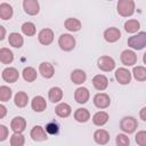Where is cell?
<instances>
[{
    "mask_svg": "<svg viewBox=\"0 0 146 146\" xmlns=\"http://www.w3.org/2000/svg\"><path fill=\"white\" fill-rule=\"evenodd\" d=\"M128 46L136 50H141L146 47V32H139L128 39Z\"/></svg>",
    "mask_w": 146,
    "mask_h": 146,
    "instance_id": "1",
    "label": "cell"
},
{
    "mask_svg": "<svg viewBox=\"0 0 146 146\" xmlns=\"http://www.w3.org/2000/svg\"><path fill=\"white\" fill-rule=\"evenodd\" d=\"M117 13L123 17H129L135 13V2L132 0H120L117 2Z\"/></svg>",
    "mask_w": 146,
    "mask_h": 146,
    "instance_id": "2",
    "label": "cell"
},
{
    "mask_svg": "<svg viewBox=\"0 0 146 146\" xmlns=\"http://www.w3.org/2000/svg\"><path fill=\"white\" fill-rule=\"evenodd\" d=\"M138 127V122L135 117L132 116H124L121 121H120V129L123 131V132H127V133H132L136 131Z\"/></svg>",
    "mask_w": 146,
    "mask_h": 146,
    "instance_id": "3",
    "label": "cell"
},
{
    "mask_svg": "<svg viewBox=\"0 0 146 146\" xmlns=\"http://www.w3.org/2000/svg\"><path fill=\"white\" fill-rule=\"evenodd\" d=\"M58 44L62 50L71 51L75 47V39L73 35H71L68 33H64L58 38Z\"/></svg>",
    "mask_w": 146,
    "mask_h": 146,
    "instance_id": "4",
    "label": "cell"
},
{
    "mask_svg": "<svg viewBox=\"0 0 146 146\" xmlns=\"http://www.w3.org/2000/svg\"><path fill=\"white\" fill-rule=\"evenodd\" d=\"M97 66L98 68H100L102 71L104 72H110L112 70H114L115 67V62L112 57L110 56H102L98 58V62H97Z\"/></svg>",
    "mask_w": 146,
    "mask_h": 146,
    "instance_id": "5",
    "label": "cell"
},
{
    "mask_svg": "<svg viewBox=\"0 0 146 146\" xmlns=\"http://www.w3.org/2000/svg\"><path fill=\"white\" fill-rule=\"evenodd\" d=\"M121 62L123 65L125 66H132L137 63V55L135 54L133 50H129V49H125L121 52Z\"/></svg>",
    "mask_w": 146,
    "mask_h": 146,
    "instance_id": "6",
    "label": "cell"
},
{
    "mask_svg": "<svg viewBox=\"0 0 146 146\" xmlns=\"http://www.w3.org/2000/svg\"><path fill=\"white\" fill-rule=\"evenodd\" d=\"M115 79L120 84H128L131 81V72L124 67H120L115 71Z\"/></svg>",
    "mask_w": 146,
    "mask_h": 146,
    "instance_id": "7",
    "label": "cell"
},
{
    "mask_svg": "<svg viewBox=\"0 0 146 146\" xmlns=\"http://www.w3.org/2000/svg\"><path fill=\"white\" fill-rule=\"evenodd\" d=\"M38 40L41 44L48 46L54 41V32L50 29H42L38 34Z\"/></svg>",
    "mask_w": 146,
    "mask_h": 146,
    "instance_id": "8",
    "label": "cell"
},
{
    "mask_svg": "<svg viewBox=\"0 0 146 146\" xmlns=\"http://www.w3.org/2000/svg\"><path fill=\"white\" fill-rule=\"evenodd\" d=\"M1 75H2V79L6 82H9V83L16 82L18 80V78H19V73H18V71L15 67H6L2 71Z\"/></svg>",
    "mask_w": 146,
    "mask_h": 146,
    "instance_id": "9",
    "label": "cell"
},
{
    "mask_svg": "<svg viewBox=\"0 0 146 146\" xmlns=\"http://www.w3.org/2000/svg\"><path fill=\"white\" fill-rule=\"evenodd\" d=\"M94 104L96 107L98 108H106L110 106L111 104V99H110V96L107 94H104V92H99L97 95H95L94 97Z\"/></svg>",
    "mask_w": 146,
    "mask_h": 146,
    "instance_id": "10",
    "label": "cell"
},
{
    "mask_svg": "<svg viewBox=\"0 0 146 146\" xmlns=\"http://www.w3.org/2000/svg\"><path fill=\"white\" fill-rule=\"evenodd\" d=\"M10 128L14 132L22 133L26 128V120L23 116H15L10 122Z\"/></svg>",
    "mask_w": 146,
    "mask_h": 146,
    "instance_id": "11",
    "label": "cell"
},
{
    "mask_svg": "<svg viewBox=\"0 0 146 146\" xmlns=\"http://www.w3.org/2000/svg\"><path fill=\"white\" fill-rule=\"evenodd\" d=\"M23 8L26 14L29 15H36L40 10L39 2L36 0H24L23 1Z\"/></svg>",
    "mask_w": 146,
    "mask_h": 146,
    "instance_id": "12",
    "label": "cell"
},
{
    "mask_svg": "<svg viewBox=\"0 0 146 146\" xmlns=\"http://www.w3.org/2000/svg\"><path fill=\"white\" fill-rule=\"evenodd\" d=\"M30 136L33 140L35 141H42V140H46L48 137H47V131L41 127V125H34L30 132Z\"/></svg>",
    "mask_w": 146,
    "mask_h": 146,
    "instance_id": "13",
    "label": "cell"
},
{
    "mask_svg": "<svg viewBox=\"0 0 146 146\" xmlns=\"http://www.w3.org/2000/svg\"><path fill=\"white\" fill-rule=\"evenodd\" d=\"M120 38H121V32H120V30L116 29V27H108V29H106L105 32H104V39H105L107 42H110V43L116 42Z\"/></svg>",
    "mask_w": 146,
    "mask_h": 146,
    "instance_id": "14",
    "label": "cell"
},
{
    "mask_svg": "<svg viewBox=\"0 0 146 146\" xmlns=\"http://www.w3.org/2000/svg\"><path fill=\"white\" fill-rule=\"evenodd\" d=\"M89 97H90L89 90L84 87H79L74 92V99L79 104H86L89 100Z\"/></svg>",
    "mask_w": 146,
    "mask_h": 146,
    "instance_id": "15",
    "label": "cell"
},
{
    "mask_svg": "<svg viewBox=\"0 0 146 146\" xmlns=\"http://www.w3.org/2000/svg\"><path fill=\"white\" fill-rule=\"evenodd\" d=\"M92 86L97 90H105L108 86V79L103 74H97L92 78Z\"/></svg>",
    "mask_w": 146,
    "mask_h": 146,
    "instance_id": "16",
    "label": "cell"
},
{
    "mask_svg": "<svg viewBox=\"0 0 146 146\" xmlns=\"http://www.w3.org/2000/svg\"><path fill=\"white\" fill-rule=\"evenodd\" d=\"M39 73L46 78V79H50L54 76L55 74V68L54 66L50 64V63H47V62H43L39 65Z\"/></svg>",
    "mask_w": 146,
    "mask_h": 146,
    "instance_id": "17",
    "label": "cell"
},
{
    "mask_svg": "<svg viewBox=\"0 0 146 146\" xmlns=\"http://www.w3.org/2000/svg\"><path fill=\"white\" fill-rule=\"evenodd\" d=\"M31 106H32V110L34 112L41 113V112H43L46 110L47 103H46V99L42 96H35L31 102Z\"/></svg>",
    "mask_w": 146,
    "mask_h": 146,
    "instance_id": "18",
    "label": "cell"
},
{
    "mask_svg": "<svg viewBox=\"0 0 146 146\" xmlns=\"http://www.w3.org/2000/svg\"><path fill=\"white\" fill-rule=\"evenodd\" d=\"M94 139L97 144L99 145H106L110 141V135L106 130L104 129H98L94 133Z\"/></svg>",
    "mask_w": 146,
    "mask_h": 146,
    "instance_id": "19",
    "label": "cell"
},
{
    "mask_svg": "<svg viewBox=\"0 0 146 146\" xmlns=\"http://www.w3.org/2000/svg\"><path fill=\"white\" fill-rule=\"evenodd\" d=\"M13 14H14L13 7L9 3L2 2L0 5V17H1V19H3V21L10 19L13 17Z\"/></svg>",
    "mask_w": 146,
    "mask_h": 146,
    "instance_id": "20",
    "label": "cell"
},
{
    "mask_svg": "<svg viewBox=\"0 0 146 146\" xmlns=\"http://www.w3.org/2000/svg\"><path fill=\"white\" fill-rule=\"evenodd\" d=\"M72 112V108L68 104L66 103H60L56 106L55 108V113L59 116V117H67Z\"/></svg>",
    "mask_w": 146,
    "mask_h": 146,
    "instance_id": "21",
    "label": "cell"
},
{
    "mask_svg": "<svg viewBox=\"0 0 146 146\" xmlns=\"http://www.w3.org/2000/svg\"><path fill=\"white\" fill-rule=\"evenodd\" d=\"M48 97L51 103H58L63 98V90L59 87H52L48 92Z\"/></svg>",
    "mask_w": 146,
    "mask_h": 146,
    "instance_id": "22",
    "label": "cell"
},
{
    "mask_svg": "<svg viewBox=\"0 0 146 146\" xmlns=\"http://www.w3.org/2000/svg\"><path fill=\"white\" fill-rule=\"evenodd\" d=\"M87 79V75L84 73V71L82 70H74L72 73H71V80L73 83L75 84H82Z\"/></svg>",
    "mask_w": 146,
    "mask_h": 146,
    "instance_id": "23",
    "label": "cell"
},
{
    "mask_svg": "<svg viewBox=\"0 0 146 146\" xmlns=\"http://www.w3.org/2000/svg\"><path fill=\"white\" fill-rule=\"evenodd\" d=\"M29 102V96L24 91H18L14 97V103L17 107H25Z\"/></svg>",
    "mask_w": 146,
    "mask_h": 146,
    "instance_id": "24",
    "label": "cell"
},
{
    "mask_svg": "<svg viewBox=\"0 0 146 146\" xmlns=\"http://www.w3.org/2000/svg\"><path fill=\"white\" fill-rule=\"evenodd\" d=\"M108 121V114L104 111H100V112H97L94 116H92V122L95 125H98V127H102L104 125L105 123H107Z\"/></svg>",
    "mask_w": 146,
    "mask_h": 146,
    "instance_id": "25",
    "label": "cell"
},
{
    "mask_svg": "<svg viewBox=\"0 0 146 146\" xmlns=\"http://www.w3.org/2000/svg\"><path fill=\"white\" fill-rule=\"evenodd\" d=\"M64 25H65V29H67L71 32H78L81 29V22L78 18H73V17L67 18Z\"/></svg>",
    "mask_w": 146,
    "mask_h": 146,
    "instance_id": "26",
    "label": "cell"
},
{
    "mask_svg": "<svg viewBox=\"0 0 146 146\" xmlns=\"http://www.w3.org/2000/svg\"><path fill=\"white\" fill-rule=\"evenodd\" d=\"M8 41H9V44L15 47V48H21L23 46V43H24L23 36L19 33H16V32H13V33L9 34Z\"/></svg>",
    "mask_w": 146,
    "mask_h": 146,
    "instance_id": "27",
    "label": "cell"
},
{
    "mask_svg": "<svg viewBox=\"0 0 146 146\" xmlns=\"http://www.w3.org/2000/svg\"><path fill=\"white\" fill-rule=\"evenodd\" d=\"M0 60L2 64H10L14 60V54L8 48L0 49Z\"/></svg>",
    "mask_w": 146,
    "mask_h": 146,
    "instance_id": "28",
    "label": "cell"
},
{
    "mask_svg": "<svg viewBox=\"0 0 146 146\" xmlns=\"http://www.w3.org/2000/svg\"><path fill=\"white\" fill-rule=\"evenodd\" d=\"M74 119L78 121V122H87L89 119H90V113L87 108H78L74 113Z\"/></svg>",
    "mask_w": 146,
    "mask_h": 146,
    "instance_id": "29",
    "label": "cell"
},
{
    "mask_svg": "<svg viewBox=\"0 0 146 146\" xmlns=\"http://www.w3.org/2000/svg\"><path fill=\"white\" fill-rule=\"evenodd\" d=\"M22 74H23V79L25 81H27V82H33L36 79V76H38V73L35 71V68H33L31 66L25 67L23 70V73Z\"/></svg>",
    "mask_w": 146,
    "mask_h": 146,
    "instance_id": "30",
    "label": "cell"
},
{
    "mask_svg": "<svg viewBox=\"0 0 146 146\" xmlns=\"http://www.w3.org/2000/svg\"><path fill=\"white\" fill-rule=\"evenodd\" d=\"M139 27H140V24L137 19H129L124 23V30L128 33H135L139 30Z\"/></svg>",
    "mask_w": 146,
    "mask_h": 146,
    "instance_id": "31",
    "label": "cell"
},
{
    "mask_svg": "<svg viewBox=\"0 0 146 146\" xmlns=\"http://www.w3.org/2000/svg\"><path fill=\"white\" fill-rule=\"evenodd\" d=\"M132 74L137 81H146V67L136 66L132 70Z\"/></svg>",
    "mask_w": 146,
    "mask_h": 146,
    "instance_id": "32",
    "label": "cell"
},
{
    "mask_svg": "<svg viewBox=\"0 0 146 146\" xmlns=\"http://www.w3.org/2000/svg\"><path fill=\"white\" fill-rule=\"evenodd\" d=\"M22 32L27 35V36H32L35 34L36 30H35V25L32 23V22H25L23 25H22Z\"/></svg>",
    "mask_w": 146,
    "mask_h": 146,
    "instance_id": "33",
    "label": "cell"
},
{
    "mask_svg": "<svg viewBox=\"0 0 146 146\" xmlns=\"http://www.w3.org/2000/svg\"><path fill=\"white\" fill-rule=\"evenodd\" d=\"M25 143V138L22 133L14 132V135L10 137V146H23Z\"/></svg>",
    "mask_w": 146,
    "mask_h": 146,
    "instance_id": "34",
    "label": "cell"
},
{
    "mask_svg": "<svg viewBox=\"0 0 146 146\" xmlns=\"http://www.w3.org/2000/svg\"><path fill=\"white\" fill-rule=\"evenodd\" d=\"M11 89L7 86H1L0 87V100L1 102H7L11 98Z\"/></svg>",
    "mask_w": 146,
    "mask_h": 146,
    "instance_id": "35",
    "label": "cell"
},
{
    "mask_svg": "<svg viewBox=\"0 0 146 146\" xmlns=\"http://www.w3.org/2000/svg\"><path fill=\"white\" fill-rule=\"evenodd\" d=\"M115 143H116L117 146H129L130 139H129V137L125 136L124 133H119V135L116 136Z\"/></svg>",
    "mask_w": 146,
    "mask_h": 146,
    "instance_id": "36",
    "label": "cell"
},
{
    "mask_svg": "<svg viewBox=\"0 0 146 146\" xmlns=\"http://www.w3.org/2000/svg\"><path fill=\"white\" fill-rule=\"evenodd\" d=\"M46 131H47V133H49V135H57L58 133V130H59V125L55 122V121H52V122H49L47 125H46V129H44Z\"/></svg>",
    "mask_w": 146,
    "mask_h": 146,
    "instance_id": "37",
    "label": "cell"
},
{
    "mask_svg": "<svg viewBox=\"0 0 146 146\" xmlns=\"http://www.w3.org/2000/svg\"><path fill=\"white\" fill-rule=\"evenodd\" d=\"M136 143L139 145V146H146V131L145 130H141V131H138L136 137Z\"/></svg>",
    "mask_w": 146,
    "mask_h": 146,
    "instance_id": "38",
    "label": "cell"
},
{
    "mask_svg": "<svg viewBox=\"0 0 146 146\" xmlns=\"http://www.w3.org/2000/svg\"><path fill=\"white\" fill-rule=\"evenodd\" d=\"M8 137V128L3 124L0 125V140L3 141L6 138Z\"/></svg>",
    "mask_w": 146,
    "mask_h": 146,
    "instance_id": "39",
    "label": "cell"
},
{
    "mask_svg": "<svg viewBox=\"0 0 146 146\" xmlns=\"http://www.w3.org/2000/svg\"><path fill=\"white\" fill-rule=\"evenodd\" d=\"M139 116H140V119H141L143 121H146V107H144V108L140 110Z\"/></svg>",
    "mask_w": 146,
    "mask_h": 146,
    "instance_id": "40",
    "label": "cell"
},
{
    "mask_svg": "<svg viewBox=\"0 0 146 146\" xmlns=\"http://www.w3.org/2000/svg\"><path fill=\"white\" fill-rule=\"evenodd\" d=\"M0 111H1V115H0V117L2 119V117H5V115H6V107H5L3 105H0Z\"/></svg>",
    "mask_w": 146,
    "mask_h": 146,
    "instance_id": "41",
    "label": "cell"
},
{
    "mask_svg": "<svg viewBox=\"0 0 146 146\" xmlns=\"http://www.w3.org/2000/svg\"><path fill=\"white\" fill-rule=\"evenodd\" d=\"M0 31H1V36H0V40H3V39H5V33H6L5 27H3V26H0Z\"/></svg>",
    "mask_w": 146,
    "mask_h": 146,
    "instance_id": "42",
    "label": "cell"
},
{
    "mask_svg": "<svg viewBox=\"0 0 146 146\" xmlns=\"http://www.w3.org/2000/svg\"><path fill=\"white\" fill-rule=\"evenodd\" d=\"M143 62H144V64H146V52H145L144 56H143Z\"/></svg>",
    "mask_w": 146,
    "mask_h": 146,
    "instance_id": "43",
    "label": "cell"
}]
</instances>
